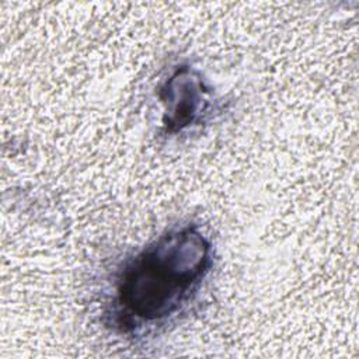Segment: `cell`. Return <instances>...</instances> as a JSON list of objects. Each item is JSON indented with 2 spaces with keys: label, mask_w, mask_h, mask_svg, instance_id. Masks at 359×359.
Masks as SVG:
<instances>
[{
  "label": "cell",
  "mask_w": 359,
  "mask_h": 359,
  "mask_svg": "<svg viewBox=\"0 0 359 359\" xmlns=\"http://www.w3.org/2000/svg\"><path fill=\"white\" fill-rule=\"evenodd\" d=\"M158 98L164 105L163 130L170 136L205 123L215 111L212 88L188 65L177 66L158 87Z\"/></svg>",
  "instance_id": "2"
},
{
  "label": "cell",
  "mask_w": 359,
  "mask_h": 359,
  "mask_svg": "<svg viewBox=\"0 0 359 359\" xmlns=\"http://www.w3.org/2000/svg\"><path fill=\"white\" fill-rule=\"evenodd\" d=\"M212 266V244L194 224L175 227L118 272L112 320L122 331L156 325L178 313Z\"/></svg>",
  "instance_id": "1"
}]
</instances>
